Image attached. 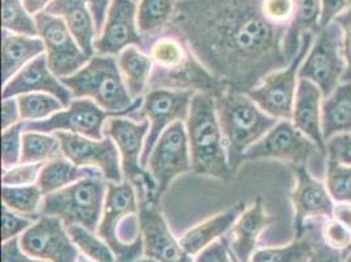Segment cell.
Listing matches in <instances>:
<instances>
[{"label":"cell","instance_id":"cell-1","mask_svg":"<svg viewBox=\"0 0 351 262\" xmlns=\"http://www.w3.org/2000/svg\"><path fill=\"white\" fill-rule=\"evenodd\" d=\"M165 29L180 34L228 89L247 93L293 59L286 28L266 20L261 0H181Z\"/></svg>","mask_w":351,"mask_h":262},{"label":"cell","instance_id":"cell-2","mask_svg":"<svg viewBox=\"0 0 351 262\" xmlns=\"http://www.w3.org/2000/svg\"><path fill=\"white\" fill-rule=\"evenodd\" d=\"M148 54L154 62L148 91L208 92L217 96L228 89L195 57L188 43L172 30L165 29L158 34L151 43Z\"/></svg>","mask_w":351,"mask_h":262},{"label":"cell","instance_id":"cell-3","mask_svg":"<svg viewBox=\"0 0 351 262\" xmlns=\"http://www.w3.org/2000/svg\"><path fill=\"white\" fill-rule=\"evenodd\" d=\"M185 122L191 147V171L195 175L230 181L234 174L228 164L215 96L208 92L194 93Z\"/></svg>","mask_w":351,"mask_h":262},{"label":"cell","instance_id":"cell-4","mask_svg":"<svg viewBox=\"0 0 351 262\" xmlns=\"http://www.w3.org/2000/svg\"><path fill=\"white\" fill-rule=\"evenodd\" d=\"M228 164L236 174L249 147L271 130L279 119L269 116L247 93L226 89L215 96Z\"/></svg>","mask_w":351,"mask_h":262},{"label":"cell","instance_id":"cell-5","mask_svg":"<svg viewBox=\"0 0 351 262\" xmlns=\"http://www.w3.org/2000/svg\"><path fill=\"white\" fill-rule=\"evenodd\" d=\"M60 82L73 99H89L116 116H132L143 105V97L132 100L129 95L114 56L95 54L83 69Z\"/></svg>","mask_w":351,"mask_h":262},{"label":"cell","instance_id":"cell-6","mask_svg":"<svg viewBox=\"0 0 351 262\" xmlns=\"http://www.w3.org/2000/svg\"><path fill=\"white\" fill-rule=\"evenodd\" d=\"M108 185L104 177H92L46 194L40 217H57L66 227L76 224L96 233L103 217Z\"/></svg>","mask_w":351,"mask_h":262},{"label":"cell","instance_id":"cell-7","mask_svg":"<svg viewBox=\"0 0 351 262\" xmlns=\"http://www.w3.org/2000/svg\"><path fill=\"white\" fill-rule=\"evenodd\" d=\"M149 125L128 117H112L105 122L104 135L114 141L121 155L123 178L136 190L139 202H159L158 187L151 174L141 164Z\"/></svg>","mask_w":351,"mask_h":262},{"label":"cell","instance_id":"cell-8","mask_svg":"<svg viewBox=\"0 0 351 262\" xmlns=\"http://www.w3.org/2000/svg\"><path fill=\"white\" fill-rule=\"evenodd\" d=\"M345 73L346 59L342 29L333 21L315 36L308 54L300 64L299 79L316 84L325 99L342 83Z\"/></svg>","mask_w":351,"mask_h":262},{"label":"cell","instance_id":"cell-9","mask_svg":"<svg viewBox=\"0 0 351 262\" xmlns=\"http://www.w3.org/2000/svg\"><path fill=\"white\" fill-rule=\"evenodd\" d=\"M315 36L313 33H306L293 60L286 67L266 75L256 87L247 92L249 97L269 116L279 121L293 118V102L299 86V69Z\"/></svg>","mask_w":351,"mask_h":262},{"label":"cell","instance_id":"cell-10","mask_svg":"<svg viewBox=\"0 0 351 262\" xmlns=\"http://www.w3.org/2000/svg\"><path fill=\"white\" fill-rule=\"evenodd\" d=\"M139 213V200L132 184L123 180L121 184L109 182L103 217L97 228V235L114 252L117 262H136L145 256L143 240L132 246H123L118 239V226L121 220Z\"/></svg>","mask_w":351,"mask_h":262},{"label":"cell","instance_id":"cell-11","mask_svg":"<svg viewBox=\"0 0 351 262\" xmlns=\"http://www.w3.org/2000/svg\"><path fill=\"white\" fill-rule=\"evenodd\" d=\"M317 154L325 156L319 147L295 128L291 119H280L258 142L249 147L244 161L276 159L291 167H308Z\"/></svg>","mask_w":351,"mask_h":262},{"label":"cell","instance_id":"cell-12","mask_svg":"<svg viewBox=\"0 0 351 262\" xmlns=\"http://www.w3.org/2000/svg\"><path fill=\"white\" fill-rule=\"evenodd\" d=\"M38 37L44 41L50 70L62 79L77 73L89 60L69 29L64 20L49 12L34 16Z\"/></svg>","mask_w":351,"mask_h":262},{"label":"cell","instance_id":"cell-13","mask_svg":"<svg viewBox=\"0 0 351 262\" xmlns=\"http://www.w3.org/2000/svg\"><path fill=\"white\" fill-rule=\"evenodd\" d=\"M193 92L151 89L143 96V105L138 112L141 119L149 125L141 164L147 169L149 155L161 134L178 121H186L189 116Z\"/></svg>","mask_w":351,"mask_h":262},{"label":"cell","instance_id":"cell-14","mask_svg":"<svg viewBox=\"0 0 351 262\" xmlns=\"http://www.w3.org/2000/svg\"><path fill=\"white\" fill-rule=\"evenodd\" d=\"M147 171L156 182L159 198L176 177L191 171V147L184 121L175 122L161 134L149 155Z\"/></svg>","mask_w":351,"mask_h":262},{"label":"cell","instance_id":"cell-15","mask_svg":"<svg viewBox=\"0 0 351 262\" xmlns=\"http://www.w3.org/2000/svg\"><path fill=\"white\" fill-rule=\"evenodd\" d=\"M64 158L77 167L96 168L108 182L121 184L123 178L121 155L114 141L109 136L92 139L84 135L57 131Z\"/></svg>","mask_w":351,"mask_h":262},{"label":"cell","instance_id":"cell-16","mask_svg":"<svg viewBox=\"0 0 351 262\" xmlns=\"http://www.w3.org/2000/svg\"><path fill=\"white\" fill-rule=\"evenodd\" d=\"M116 116L89 99H75L70 105L43 121L24 122V131L53 134L57 131L84 135L92 139H103L105 122Z\"/></svg>","mask_w":351,"mask_h":262},{"label":"cell","instance_id":"cell-17","mask_svg":"<svg viewBox=\"0 0 351 262\" xmlns=\"http://www.w3.org/2000/svg\"><path fill=\"white\" fill-rule=\"evenodd\" d=\"M20 247L34 259L49 262H77L80 250L57 217L41 215L20 236Z\"/></svg>","mask_w":351,"mask_h":262},{"label":"cell","instance_id":"cell-18","mask_svg":"<svg viewBox=\"0 0 351 262\" xmlns=\"http://www.w3.org/2000/svg\"><path fill=\"white\" fill-rule=\"evenodd\" d=\"M295 185L291 202L295 210L296 237L306 233L308 224L333 217L335 201L325 181L313 175L308 167H293Z\"/></svg>","mask_w":351,"mask_h":262},{"label":"cell","instance_id":"cell-19","mask_svg":"<svg viewBox=\"0 0 351 262\" xmlns=\"http://www.w3.org/2000/svg\"><path fill=\"white\" fill-rule=\"evenodd\" d=\"M138 5L134 0H112L103 29L95 40V53L118 56L129 46H139L143 51L146 43L136 24Z\"/></svg>","mask_w":351,"mask_h":262},{"label":"cell","instance_id":"cell-20","mask_svg":"<svg viewBox=\"0 0 351 262\" xmlns=\"http://www.w3.org/2000/svg\"><path fill=\"white\" fill-rule=\"evenodd\" d=\"M27 93H49L56 96L67 108L73 93L50 70L46 54L29 62L3 86V99L17 97Z\"/></svg>","mask_w":351,"mask_h":262},{"label":"cell","instance_id":"cell-21","mask_svg":"<svg viewBox=\"0 0 351 262\" xmlns=\"http://www.w3.org/2000/svg\"><path fill=\"white\" fill-rule=\"evenodd\" d=\"M139 223L145 256L176 262L182 254L180 240L169 230L156 202H139Z\"/></svg>","mask_w":351,"mask_h":262},{"label":"cell","instance_id":"cell-22","mask_svg":"<svg viewBox=\"0 0 351 262\" xmlns=\"http://www.w3.org/2000/svg\"><path fill=\"white\" fill-rule=\"evenodd\" d=\"M271 222L273 218L266 213L261 197L256 198V201L241 213L231 230L230 241L231 253L236 261H252L257 250L258 239Z\"/></svg>","mask_w":351,"mask_h":262},{"label":"cell","instance_id":"cell-23","mask_svg":"<svg viewBox=\"0 0 351 262\" xmlns=\"http://www.w3.org/2000/svg\"><path fill=\"white\" fill-rule=\"evenodd\" d=\"M322 102L324 95L320 88L309 80L299 79L291 121L295 128L309 138L326 156L322 128Z\"/></svg>","mask_w":351,"mask_h":262},{"label":"cell","instance_id":"cell-24","mask_svg":"<svg viewBox=\"0 0 351 262\" xmlns=\"http://www.w3.org/2000/svg\"><path fill=\"white\" fill-rule=\"evenodd\" d=\"M46 12L64 20L75 40L89 58L96 54L93 44L99 37V30L87 0H53Z\"/></svg>","mask_w":351,"mask_h":262},{"label":"cell","instance_id":"cell-25","mask_svg":"<svg viewBox=\"0 0 351 262\" xmlns=\"http://www.w3.org/2000/svg\"><path fill=\"white\" fill-rule=\"evenodd\" d=\"M245 209H247L245 202H237L218 215L207 219L201 224L191 228L180 239V246L182 252L191 256L199 254L204 249L210 247L213 243H215L217 240L226 236V233L228 231H231L236 220Z\"/></svg>","mask_w":351,"mask_h":262},{"label":"cell","instance_id":"cell-26","mask_svg":"<svg viewBox=\"0 0 351 262\" xmlns=\"http://www.w3.org/2000/svg\"><path fill=\"white\" fill-rule=\"evenodd\" d=\"M44 41L36 36L16 34L3 29L1 43V79L3 84L10 82L16 73L33 59L45 54Z\"/></svg>","mask_w":351,"mask_h":262},{"label":"cell","instance_id":"cell-27","mask_svg":"<svg viewBox=\"0 0 351 262\" xmlns=\"http://www.w3.org/2000/svg\"><path fill=\"white\" fill-rule=\"evenodd\" d=\"M322 128L325 142L338 134L351 132V83L342 82L324 99Z\"/></svg>","mask_w":351,"mask_h":262},{"label":"cell","instance_id":"cell-28","mask_svg":"<svg viewBox=\"0 0 351 262\" xmlns=\"http://www.w3.org/2000/svg\"><path fill=\"white\" fill-rule=\"evenodd\" d=\"M119 71L132 100L143 97L154 70V62L139 46H129L117 56Z\"/></svg>","mask_w":351,"mask_h":262},{"label":"cell","instance_id":"cell-29","mask_svg":"<svg viewBox=\"0 0 351 262\" xmlns=\"http://www.w3.org/2000/svg\"><path fill=\"white\" fill-rule=\"evenodd\" d=\"M92 177H104L103 174L90 167H77L73 161L62 156L45 163L37 185L43 190L45 195L54 193L57 190L64 189L75 182L92 178Z\"/></svg>","mask_w":351,"mask_h":262},{"label":"cell","instance_id":"cell-30","mask_svg":"<svg viewBox=\"0 0 351 262\" xmlns=\"http://www.w3.org/2000/svg\"><path fill=\"white\" fill-rule=\"evenodd\" d=\"M311 223L306 233L296 237L293 243L283 247L257 249L250 262H308L312 257L316 244L320 239V227L316 231V224Z\"/></svg>","mask_w":351,"mask_h":262},{"label":"cell","instance_id":"cell-31","mask_svg":"<svg viewBox=\"0 0 351 262\" xmlns=\"http://www.w3.org/2000/svg\"><path fill=\"white\" fill-rule=\"evenodd\" d=\"M176 0H139L136 24L146 38L164 32L175 15Z\"/></svg>","mask_w":351,"mask_h":262},{"label":"cell","instance_id":"cell-32","mask_svg":"<svg viewBox=\"0 0 351 262\" xmlns=\"http://www.w3.org/2000/svg\"><path fill=\"white\" fill-rule=\"evenodd\" d=\"M63 151L56 134L38 131H24L21 163L24 164H45L47 161L62 158Z\"/></svg>","mask_w":351,"mask_h":262},{"label":"cell","instance_id":"cell-33","mask_svg":"<svg viewBox=\"0 0 351 262\" xmlns=\"http://www.w3.org/2000/svg\"><path fill=\"white\" fill-rule=\"evenodd\" d=\"M1 193L3 204L8 209L29 218H40L45 194L37 184L27 187H3Z\"/></svg>","mask_w":351,"mask_h":262},{"label":"cell","instance_id":"cell-34","mask_svg":"<svg viewBox=\"0 0 351 262\" xmlns=\"http://www.w3.org/2000/svg\"><path fill=\"white\" fill-rule=\"evenodd\" d=\"M67 231L75 246L88 259L96 262H117V257L112 248L93 231H89L87 228L76 224L69 226Z\"/></svg>","mask_w":351,"mask_h":262},{"label":"cell","instance_id":"cell-35","mask_svg":"<svg viewBox=\"0 0 351 262\" xmlns=\"http://www.w3.org/2000/svg\"><path fill=\"white\" fill-rule=\"evenodd\" d=\"M17 102L23 122L43 121L66 108L56 96L49 93L20 95Z\"/></svg>","mask_w":351,"mask_h":262},{"label":"cell","instance_id":"cell-36","mask_svg":"<svg viewBox=\"0 0 351 262\" xmlns=\"http://www.w3.org/2000/svg\"><path fill=\"white\" fill-rule=\"evenodd\" d=\"M325 185L335 204H351V167L325 158Z\"/></svg>","mask_w":351,"mask_h":262},{"label":"cell","instance_id":"cell-37","mask_svg":"<svg viewBox=\"0 0 351 262\" xmlns=\"http://www.w3.org/2000/svg\"><path fill=\"white\" fill-rule=\"evenodd\" d=\"M3 29L16 34L38 36L36 20L25 10L23 0H3Z\"/></svg>","mask_w":351,"mask_h":262},{"label":"cell","instance_id":"cell-38","mask_svg":"<svg viewBox=\"0 0 351 262\" xmlns=\"http://www.w3.org/2000/svg\"><path fill=\"white\" fill-rule=\"evenodd\" d=\"M24 122L3 130L1 135V164L3 169L12 168L21 163Z\"/></svg>","mask_w":351,"mask_h":262},{"label":"cell","instance_id":"cell-39","mask_svg":"<svg viewBox=\"0 0 351 262\" xmlns=\"http://www.w3.org/2000/svg\"><path fill=\"white\" fill-rule=\"evenodd\" d=\"M320 236L322 243L326 247L342 252L345 254L351 249V230L335 218L322 220Z\"/></svg>","mask_w":351,"mask_h":262},{"label":"cell","instance_id":"cell-40","mask_svg":"<svg viewBox=\"0 0 351 262\" xmlns=\"http://www.w3.org/2000/svg\"><path fill=\"white\" fill-rule=\"evenodd\" d=\"M261 10L267 21L289 29L296 14V0H261Z\"/></svg>","mask_w":351,"mask_h":262},{"label":"cell","instance_id":"cell-41","mask_svg":"<svg viewBox=\"0 0 351 262\" xmlns=\"http://www.w3.org/2000/svg\"><path fill=\"white\" fill-rule=\"evenodd\" d=\"M44 164H24L20 163L12 168L3 169V187H27L37 184Z\"/></svg>","mask_w":351,"mask_h":262},{"label":"cell","instance_id":"cell-42","mask_svg":"<svg viewBox=\"0 0 351 262\" xmlns=\"http://www.w3.org/2000/svg\"><path fill=\"white\" fill-rule=\"evenodd\" d=\"M1 214H3L1 215V222H3L1 241L3 243L16 239L17 236H21L27 230H29L30 227L34 224V222L37 220V219L21 215L4 204H3Z\"/></svg>","mask_w":351,"mask_h":262},{"label":"cell","instance_id":"cell-43","mask_svg":"<svg viewBox=\"0 0 351 262\" xmlns=\"http://www.w3.org/2000/svg\"><path fill=\"white\" fill-rule=\"evenodd\" d=\"M325 152L328 159L351 167V132L338 134L328 139L325 142Z\"/></svg>","mask_w":351,"mask_h":262},{"label":"cell","instance_id":"cell-44","mask_svg":"<svg viewBox=\"0 0 351 262\" xmlns=\"http://www.w3.org/2000/svg\"><path fill=\"white\" fill-rule=\"evenodd\" d=\"M232 253L230 248V237L223 236L210 247L204 249L199 254H197L195 262H234Z\"/></svg>","mask_w":351,"mask_h":262},{"label":"cell","instance_id":"cell-45","mask_svg":"<svg viewBox=\"0 0 351 262\" xmlns=\"http://www.w3.org/2000/svg\"><path fill=\"white\" fill-rule=\"evenodd\" d=\"M341 29L343 36V51H345V59H346V73L343 76L342 82L351 83V5L349 8L342 12L341 15L335 20Z\"/></svg>","mask_w":351,"mask_h":262},{"label":"cell","instance_id":"cell-46","mask_svg":"<svg viewBox=\"0 0 351 262\" xmlns=\"http://www.w3.org/2000/svg\"><path fill=\"white\" fill-rule=\"evenodd\" d=\"M1 262H49L34 259L27 254L20 247V237L3 243L1 246Z\"/></svg>","mask_w":351,"mask_h":262},{"label":"cell","instance_id":"cell-47","mask_svg":"<svg viewBox=\"0 0 351 262\" xmlns=\"http://www.w3.org/2000/svg\"><path fill=\"white\" fill-rule=\"evenodd\" d=\"M348 0H322L320 29L333 23L338 16L349 8Z\"/></svg>","mask_w":351,"mask_h":262},{"label":"cell","instance_id":"cell-48","mask_svg":"<svg viewBox=\"0 0 351 262\" xmlns=\"http://www.w3.org/2000/svg\"><path fill=\"white\" fill-rule=\"evenodd\" d=\"M23 122L20 116V108L17 97L3 99L1 104V129L7 130L17 123Z\"/></svg>","mask_w":351,"mask_h":262},{"label":"cell","instance_id":"cell-49","mask_svg":"<svg viewBox=\"0 0 351 262\" xmlns=\"http://www.w3.org/2000/svg\"><path fill=\"white\" fill-rule=\"evenodd\" d=\"M308 262H345V253L326 247L322 243V236H320L315 248V252Z\"/></svg>","mask_w":351,"mask_h":262},{"label":"cell","instance_id":"cell-50","mask_svg":"<svg viewBox=\"0 0 351 262\" xmlns=\"http://www.w3.org/2000/svg\"><path fill=\"white\" fill-rule=\"evenodd\" d=\"M88 4H89V8L92 11V15L95 19V24H96V28L99 30V34L103 29L104 23H105V19H106V14H108V10H109V5H110V1L112 0H87Z\"/></svg>","mask_w":351,"mask_h":262},{"label":"cell","instance_id":"cell-51","mask_svg":"<svg viewBox=\"0 0 351 262\" xmlns=\"http://www.w3.org/2000/svg\"><path fill=\"white\" fill-rule=\"evenodd\" d=\"M339 223L351 230V204H336L333 210V217Z\"/></svg>","mask_w":351,"mask_h":262},{"label":"cell","instance_id":"cell-52","mask_svg":"<svg viewBox=\"0 0 351 262\" xmlns=\"http://www.w3.org/2000/svg\"><path fill=\"white\" fill-rule=\"evenodd\" d=\"M25 10L30 15H38L46 11V8L53 3V0H23Z\"/></svg>","mask_w":351,"mask_h":262},{"label":"cell","instance_id":"cell-53","mask_svg":"<svg viewBox=\"0 0 351 262\" xmlns=\"http://www.w3.org/2000/svg\"><path fill=\"white\" fill-rule=\"evenodd\" d=\"M176 262H195V260H194V257L191 254L182 252V254L178 257V260Z\"/></svg>","mask_w":351,"mask_h":262},{"label":"cell","instance_id":"cell-54","mask_svg":"<svg viewBox=\"0 0 351 262\" xmlns=\"http://www.w3.org/2000/svg\"><path fill=\"white\" fill-rule=\"evenodd\" d=\"M136 262H161L159 260H156V259H152V257H147V256H143L142 259H139Z\"/></svg>","mask_w":351,"mask_h":262},{"label":"cell","instance_id":"cell-55","mask_svg":"<svg viewBox=\"0 0 351 262\" xmlns=\"http://www.w3.org/2000/svg\"><path fill=\"white\" fill-rule=\"evenodd\" d=\"M77 262H96V261H93V260H90V259H88L87 256H84V254H80V256H79V259H77Z\"/></svg>","mask_w":351,"mask_h":262},{"label":"cell","instance_id":"cell-56","mask_svg":"<svg viewBox=\"0 0 351 262\" xmlns=\"http://www.w3.org/2000/svg\"><path fill=\"white\" fill-rule=\"evenodd\" d=\"M345 262H351V249L345 254Z\"/></svg>","mask_w":351,"mask_h":262},{"label":"cell","instance_id":"cell-57","mask_svg":"<svg viewBox=\"0 0 351 262\" xmlns=\"http://www.w3.org/2000/svg\"><path fill=\"white\" fill-rule=\"evenodd\" d=\"M348 1H349V4L351 5V0H348Z\"/></svg>","mask_w":351,"mask_h":262},{"label":"cell","instance_id":"cell-58","mask_svg":"<svg viewBox=\"0 0 351 262\" xmlns=\"http://www.w3.org/2000/svg\"><path fill=\"white\" fill-rule=\"evenodd\" d=\"M134 1H135V3H138V1H139V0H134Z\"/></svg>","mask_w":351,"mask_h":262}]
</instances>
